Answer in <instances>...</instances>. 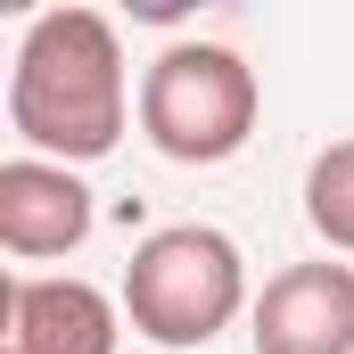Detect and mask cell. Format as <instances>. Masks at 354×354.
<instances>
[{
    "mask_svg": "<svg viewBox=\"0 0 354 354\" xmlns=\"http://www.w3.org/2000/svg\"><path fill=\"white\" fill-rule=\"evenodd\" d=\"M256 354H354V264H288L248 313Z\"/></svg>",
    "mask_w": 354,
    "mask_h": 354,
    "instance_id": "obj_5",
    "label": "cell"
},
{
    "mask_svg": "<svg viewBox=\"0 0 354 354\" xmlns=\"http://www.w3.org/2000/svg\"><path fill=\"white\" fill-rule=\"evenodd\" d=\"M264 83L231 41H174L140 75V132L174 165H223L256 140Z\"/></svg>",
    "mask_w": 354,
    "mask_h": 354,
    "instance_id": "obj_3",
    "label": "cell"
},
{
    "mask_svg": "<svg viewBox=\"0 0 354 354\" xmlns=\"http://www.w3.org/2000/svg\"><path fill=\"white\" fill-rule=\"evenodd\" d=\"M99 223L91 189L75 165H50V157H8L0 165V248L25 256V264H50V256H75Z\"/></svg>",
    "mask_w": 354,
    "mask_h": 354,
    "instance_id": "obj_6",
    "label": "cell"
},
{
    "mask_svg": "<svg viewBox=\"0 0 354 354\" xmlns=\"http://www.w3.org/2000/svg\"><path fill=\"white\" fill-rule=\"evenodd\" d=\"M115 338H124V297L91 288L75 272L0 280V354H115Z\"/></svg>",
    "mask_w": 354,
    "mask_h": 354,
    "instance_id": "obj_4",
    "label": "cell"
},
{
    "mask_svg": "<svg viewBox=\"0 0 354 354\" xmlns=\"http://www.w3.org/2000/svg\"><path fill=\"white\" fill-rule=\"evenodd\" d=\"M115 297H124L132 338H149V346H165V354L214 346L239 313H256V297H248V256H239V239L214 231V223H165V231H149V239L132 248Z\"/></svg>",
    "mask_w": 354,
    "mask_h": 354,
    "instance_id": "obj_2",
    "label": "cell"
},
{
    "mask_svg": "<svg viewBox=\"0 0 354 354\" xmlns=\"http://www.w3.org/2000/svg\"><path fill=\"white\" fill-rule=\"evenodd\" d=\"M140 115V91L124 75V41L99 8H41L8 58V132L25 157L91 165L124 140Z\"/></svg>",
    "mask_w": 354,
    "mask_h": 354,
    "instance_id": "obj_1",
    "label": "cell"
},
{
    "mask_svg": "<svg viewBox=\"0 0 354 354\" xmlns=\"http://www.w3.org/2000/svg\"><path fill=\"white\" fill-rule=\"evenodd\" d=\"M305 223L330 256H354V140H330L305 165Z\"/></svg>",
    "mask_w": 354,
    "mask_h": 354,
    "instance_id": "obj_7",
    "label": "cell"
}]
</instances>
